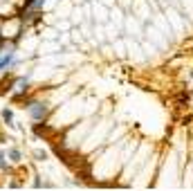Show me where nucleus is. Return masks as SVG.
Masks as SVG:
<instances>
[{"label": "nucleus", "mask_w": 193, "mask_h": 191, "mask_svg": "<svg viewBox=\"0 0 193 191\" xmlns=\"http://www.w3.org/2000/svg\"><path fill=\"white\" fill-rule=\"evenodd\" d=\"M32 115H34L36 119H41L43 115H45V106L41 108V103H34V106H32Z\"/></svg>", "instance_id": "f257e3e1"}, {"label": "nucleus", "mask_w": 193, "mask_h": 191, "mask_svg": "<svg viewBox=\"0 0 193 191\" xmlns=\"http://www.w3.org/2000/svg\"><path fill=\"white\" fill-rule=\"evenodd\" d=\"M11 59H14V56H5V59H0V68H5V65H7V63H11Z\"/></svg>", "instance_id": "f03ea898"}]
</instances>
